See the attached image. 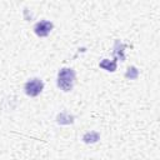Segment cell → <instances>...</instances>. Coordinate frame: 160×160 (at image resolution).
Returning a JSON list of instances; mask_svg holds the SVG:
<instances>
[{
	"label": "cell",
	"mask_w": 160,
	"mask_h": 160,
	"mask_svg": "<svg viewBox=\"0 0 160 160\" xmlns=\"http://www.w3.org/2000/svg\"><path fill=\"white\" fill-rule=\"evenodd\" d=\"M44 89V82L41 79L34 78L30 79L26 84H25V92L29 96H38Z\"/></svg>",
	"instance_id": "obj_2"
},
{
	"label": "cell",
	"mask_w": 160,
	"mask_h": 160,
	"mask_svg": "<svg viewBox=\"0 0 160 160\" xmlns=\"http://www.w3.org/2000/svg\"><path fill=\"white\" fill-rule=\"evenodd\" d=\"M100 68L108 70V71H115L116 70V61L115 60H108V59H104L101 62H100Z\"/></svg>",
	"instance_id": "obj_4"
},
{
	"label": "cell",
	"mask_w": 160,
	"mask_h": 160,
	"mask_svg": "<svg viewBox=\"0 0 160 160\" xmlns=\"http://www.w3.org/2000/svg\"><path fill=\"white\" fill-rule=\"evenodd\" d=\"M124 49H125V45L122 42H120L119 40H116L115 41V51H114V54L118 58H120V60H122V61L125 59V56H124Z\"/></svg>",
	"instance_id": "obj_5"
},
{
	"label": "cell",
	"mask_w": 160,
	"mask_h": 160,
	"mask_svg": "<svg viewBox=\"0 0 160 160\" xmlns=\"http://www.w3.org/2000/svg\"><path fill=\"white\" fill-rule=\"evenodd\" d=\"M136 76H138V70H136L134 66L129 68V69H128V71H126V78H130V79H135Z\"/></svg>",
	"instance_id": "obj_7"
},
{
	"label": "cell",
	"mask_w": 160,
	"mask_h": 160,
	"mask_svg": "<svg viewBox=\"0 0 160 160\" xmlns=\"http://www.w3.org/2000/svg\"><path fill=\"white\" fill-rule=\"evenodd\" d=\"M82 140H84L85 142H95V141L99 140V134H98V132H94V131L86 132V134L84 135Z\"/></svg>",
	"instance_id": "obj_6"
},
{
	"label": "cell",
	"mask_w": 160,
	"mask_h": 160,
	"mask_svg": "<svg viewBox=\"0 0 160 160\" xmlns=\"http://www.w3.org/2000/svg\"><path fill=\"white\" fill-rule=\"evenodd\" d=\"M51 30H52V22L49 21V20H41V21L36 22L35 26H34L35 34H36L38 36H40V38L48 36Z\"/></svg>",
	"instance_id": "obj_3"
},
{
	"label": "cell",
	"mask_w": 160,
	"mask_h": 160,
	"mask_svg": "<svg viewBox=\"0 0 160 160\" xmlns=\"http://www.w3.org/2000/svg\"><path fill=\"white\" fill-rule=\"evenodd\" d=\"M75 82V71L70 68H62L58 72V86L62 91H70Z\"/></svg>",
	"instance_id": "obj_1"
}]
</instances>
